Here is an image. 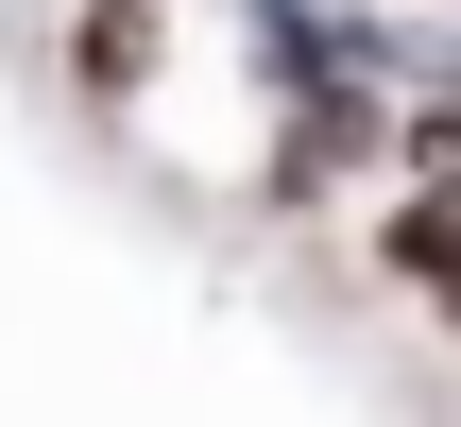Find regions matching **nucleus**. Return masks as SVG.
I'll return each instance as SVG.
<instances>
[{
    "label": "nucleus",
    "instance_id": "f257e3e1",
    "mask_svg": "<svg viewBox=\"0 0 461 427\" xmlns=\"http://www.w3.org/2000/svg\"><path fill=\"white\" fill-rule=\"evenodd\" d=\"M393 86H291L257 103V205H342L359 171H393Z\"/></svg>",
    "mask_w": 461,
    "mask_h": 427
},
{
    "label": "nucleus",
    "instance_id": "f03ea898",
    "mask_svg": "<svg viewBox=\"0 0 461 427\" xmlns=\"http://www.w3.org/2000/svg\"><path fill=\"white\" fill-rule=\"evenodd\" d=\"M171 34H188V0H68V103H154L171 86Z\"/></svg>",
    "mask_w": 461,
    "mask_h": 427
},
{
    "label": "nucleus",
    "instance_id": "7ed1b4c3",
    "mask_svg": "<svg viewBox=\"0 0 461 427\" xmlns=\"http://www.w3.org/2000/svg\"><path fill=\"white\" fill-rule=\"evenodd\" d=\"M376 274H393L428 325H461V188H428V171H411V188L376 205Z\"/></svg>",
    "mask_w": 461,
    "mask_h": 427
}]
</instances>
